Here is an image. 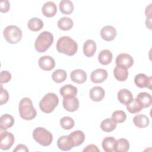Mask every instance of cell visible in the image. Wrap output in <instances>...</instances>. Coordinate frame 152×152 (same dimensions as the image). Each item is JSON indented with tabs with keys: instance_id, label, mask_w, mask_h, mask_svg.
Returning <instances> with one entry per match:
<instances>
[{
	"instance_id": "obj_5",
	"label": "cell",
	"mask_w": 152,
	"mask_h": 152,
	"mask_svg": "<svg viewBox=\"0 0 152 152\" xmlns=\"http://www.w3.org/2000/svg\"><path fill=\"white\" fill-rule=\"evenodd\" d=\"M33 137L37 142L42 146L49 145L53 140L51 132L42 127H37L33 130Z\"/></svg>"
},
{
	"instance_id": "obj_26",
	"label": "cell",
	"mask_w": 152,
	"mask_h": 152,
	"mask_svg": "<svg viewBox=\"0 0 152 152\" xmlns=\"http://www.w3.org/2000/svg\"><path fill=\"white\" fill-rule=\"evenodd\" d=\"M99 62L104 65L109 64L112 60V53L108 49L102 50L98 55Z\"/></svg>"
},
{
	"instance_id": "obj_24",
	"label": "cell",
	"mask_w": 152,
	"mask_h": 152,
	"mask_svg": "<svg viewBox=\"0 0 152 152\" xmlns=\"http://www.w3.org/2000/svg\"><path fill=\"white\" fill-rule=\"evenodd\" d=\"M115 78L119 81H125L128 77V71L126 68L116 66L113 69Z\"/></svg>"
},
{
	"instance_id": "obj_36",
	"label": "cell",
	"mask_w": 152,
	"mask_h": 152,
	"mask_svg": "<svg viewBox=\"0 0 152 152\" xmlns=\"http://www.w3.org/2000/svg\"><path fill=\"white\" fill-rule=\"evenodd\" d=\"M126 118V115L125 112L121 110H116L113 112L112 115V119L117 123L124 122Z\"/></svg>"
},
{
	"instance_id": "obj_27",
	"label": "cell",
	"mask_w": 152,
	"mask_h": 152,
	"mask_svg": "<svg viewBox=\"0 0 152 152\" xmlns=\"http://www.w3.org/2000/svg\"><path fill=\"white\" fill-rule=\"evenodd\" d=\"M137 99L142 104L143 108H147L151 106L152 103V97L150 94L147 92H141L137 96Z\"/></svg>"
},
{
	"instance_id": "obj_16",
	"label": "cell",
	"mask_w": 152,
	"mask_h": 152,
	"mask_svg": "<svg viewBox=\"0 0 152 152\" xmlns=\"http://www.w3.org/2000/svg\"><path fill=\"white\" fill-rule=\"evenodd\" d=\"M42 12L45 16L52 17L57 12L56 5L52 1H48L43 4L42 8Z\"/></svg>"
},
{
	"instance_id": "obj_21",
	"label": "cell",
	"mask_w": 152,
	"mask_h": 152,
	"mask_svg": "<svg viewBox=\"0 0 152 152\" xmlns=\"http://www.w3.org/2000/svg\"><path fill=\"white\" fill-rule=\"evenodd\" d=\"M118 99L121 103L126 105L133 99V96L129 90L122 88L118 92Z\"/></svg>"
},
{
	"instance_id": "obj_38",
	"label": "cell",
	"mask_w": 152,
	"mask_h": 152,
	"mask_svg": "<svg viewBox=\"0 0 152 152\" xmlns=\"http://www.w3.org/2000/svg\"><path fill=\"white\" fill-rule=\"evenodd\" d=\"M11 79V74L8 71H2L0 73V81L1 84L7 83Z\"/></svg>"
},
{
	"instance_id": "obj_12",
	"label": "cell",
	"mask_w": 152,
	"mask_h": 152,
	"mask_svg": "<svg viewBox=\"0 0 152 152\" xmlns=\"http://www.w3.org/2000/svg\"><path fill=\"white\" fill-rule=\"evenodd\" d=\"M62 104L64 109L68 112L76 111L79 107V101L75 97H65L63 99Z\"/></svg>"
},
{
	"instance_id": "obj_3",
	"label": "cell",
	"mask_w": 152,
	"mask_h": 152,
	"mask_svg": "<svg viewBox=\"0 0 152 152\" xmlns=\"http://www.w3.org/2000/svg\"><path fill=\"white\" fill-rule=\"evenodd\" d=\"M53 42V34L49 31H45L40 33L36 39L34 48L38 52H45L52 45Z\"/></svg>"
},
{
	"instance_id": "obj_40",
	"label": "cell",
	"mask_w": 152,
	"mask_h": 152,
	"mask_svg": "<svg viewBox=\"0 0 152 152\" xmlns=\"http://www.w3.org/2000/svg\"><path fill=\"white\" fill-rule=\"evenodd\" d=\"M83 151H100L98 147L94 144H90L83 149Z\"/></svg>"
},
{
	"instance_id": "obj_9",
	"label": "cell",
	"mask_w": 152,
	"mask_h": 152,
	"mask_svg": "<svg viewBox=\"0 0 152 152\" xmlns=\"http://www.w3.org/2000/svg\"><path fill=\"white\" fill-rule=\"evenodd\" d=\"M134 83L135 85L140 88L147 87L149 89H151L152 78L147 76L144 74L140 73L135 75Z\"/></svg>"
},
{
	"instance_id": "obj_31",
	"label": "cell",
	"mask_w": 152,
	"mask_h": 152,
	"mask_svg": "<svg viewBox=\"0 0 152 152\" xmlns=\"http://www.w3.org/2000/svg\"><path fill=\"white\" fill-rule=\"evenodd\" d=\"M115 138L113 137H105L102 142V146L103 150L106 152H112L113 151V147L116 142Z\"/></svg>"
},
{
	"instance_id": "obj_2",
	"label": "cell",
	"mask_w": 152,
	"mask_h": 152,
	"mask_svg": "<svg viewBox=\"0 0 152 152\" xmlns=\"http://www.w3.org/2000/svg\"><path fill=\"white\" fill-rule=\"evenodd\" d=\"M19 113L25 120H32L37 115V112L33 105V102L28 97L23 98L19 103Z\"/></svg>"
},
{
	"instance_id": "obj_18",
	"label": "cell",
	"mask_w": 152,
	"mask_h": 152,
	"mask_svg": "<svg viewBox=\"0 0 152 152\" xmlns=\"http://www.w3.org/2000/svg\"><path fill=\"white\" fill-rule=\"evenodd\" d=\"M59 92L64 98L75 97L78 92V89L76 87L71 84H66L60 88Z\"/></svg>"
},
{
	"instance_id": "obj_29",
	"label": "cell",
	"mask_w": 152,
	"mask_h": 152,
	"mask_svg": "<svg viewBox=\"0 0 152 152\" xmlns=\"http://www.w3.org/2000/svg\"><path fill=\"white\" fill-rule=\"evenodd\" d=\"M27 27L31 31H37L43 28V22L39 18L33 17L28 20Z\"/></svg>"
},
{
	"instance_id": "obj_22",
	"label": "cell",
	"mask_w": 152,
	"mask_h": 152,
	"mask_svg": "<svg viewBox=\"0 0 152 152\" xmlns=\"http://www.w3.org/2000/svg\"><path fill=\"white\" fill-rule=\"evenodd\" d=\"M14 119L10 114H4L0 118V128L2 130H7L13 126Z\"/></svg>"
},
{
	"instance_id": "obj_23",
	"label": "cell",
	"mask_w": 152,
	"mask_h": 152,
	"mask_svg": "<svg viewBox=\"0 0 152 152\" xmlns=\"http://www.w3.org/2000/svg\"><path fill=\"white\" fill-rule=\"evenodd\" d=\"M133 122L134 125L137 127L143 128L148 126L150 120L146 115L142 114H138L134 117Z\"/></svg>"
},
{
	"instance_id": "obj_8",
	"label": "cell",
	"mask_w": 152,
	"mask_h": 152,
	"mask_svg": "<svg viewBox=\"0 0 152 152\" xmlns=\"http://www.w3.org/2000/svg\"><path fill=\"white\" fill-rule=\"evenodd\" d=\"M116 66H122L128 69L131 68L134 64V59L128 53H120L116 56Z\"/></svg>"
},
{
	"instance_id": "obj_13",
	"label": "cell",
	"mask_w": 152,
	"mask_h": 152,
	"mask_svg": "<svg viewBox=\"0 0 152 152\" xmlns=\"http://www.w3.org/2000/svg\"><path fill=\"white\" fill-rule=\"evenodd\" d=\"M108 76L107 72L106 69L98 68L94 70L90 75L91 80L94 83H100L103 82Z\"/></svg>"
},
{
	"instance_id": "obj_30",
	"label": "cell",
	"mask_w": 152,
	"mask_h": 152,
	"mask_svg": "<svg viewBox=\"0 0 152 152\" xmlns=\"http://www.w3.org/2000/svg\"><path fill=\"white\" fill-rule=\"evenodd\" d=\"M126 106L128 111L131 113H136L140 112L143 109L142 104L137 98L135 99H133Z\"/></svg>"
},
{
	"instance_id": "obj_14",
	"label": "cell",
	"mask_w": 152,
	"mask_h": 152,
	"mask_svg": "<svg viewBox=\"0 0 152 152\" xmlns=\"http://www.w3.org/2000/svg\"><path fill=\"white\" fill-rule=\"evenodd\" d=\"M71 80L77 84H83L87 80V74L80 69L73 70L70 74Z\"/></svg>"
},
{
	"instance_id": "obj_6",
	"label": "cell",
	"mask_w": 152,
	"mask_h": 152,
	"mask_svg": "<svg viewBox=\"0 0 152 152\" xmlns=\"http://www.w3.org/2000/svg\"><path fill=\"white\" fill-rule=\"evenodd\" d=\"M3 34L8 42L11 44H15L20 41L23 33L21 29L17 26L10 25L4 29Z\"/></svg>"
},
{
	"instance_id": "obj_4",
	"label": "cell",
	"mask_w": 152,
	"mask_h": 152,
	"mask_svg": "<svg viewBox=\"0 0 152 152\" xmlns=\"http://www.w3.org/2000/svg\"><path fill=\"white\" fill-rule=\"evenodd\" d=\"M59 103V98L53 93H48L40 100L39 107L44 113H51Z\"/></svg>"
},
{
	"instance_id": "obj_19",
	"label": "cell",
	"mask_w": 152,
	"mask_h": 152,
	"mask_svg": "<svg viewBox=\"0 0 152 152\" xmlns=\"http://www.w3.org/2000/svg\"><path fill=\"white\" fill-rule=\"evenodd\" d=\"M57 145L62 151H68L74 147L68 135L60 137L57 141Z\"/></svg>"
},
{
	"instance_id": "obj_17",
	"label": "cell",
	"mask_w": 152,
	"mask_h": 152,
	"mask_svg": "<svg viewBox=\"0 0 152 152\" xmlns=\"http://www.w3.org/2000/svg\"><path fill=\"white\" fill-rule=\"evenodd\" d=\"M90 99L94 102H100L104 97L105 91L104 89L100 86L93 87L89 92Z\"/></svg>"
},
{
	"instance_id": "obj_41",
	"label": "cell",
	"mask_w": 152,
	"mask_h": 152,
	"mask_svg": "<svg viewBox=\"0 0 152 152\" xmlns=\"http://www.w3.org/2000/svg\"><path fill=\"white\" fill-rule=\"evenodd\" d=\"M13 151H28V149L27 146L24 144H18L17 145L16 148L13 150Z\"/></svg>"
},
{
	"instance_id": "obj_15",
	"label": "cell",
	"mask_w": 152,
	"mask_h": 152,
	"mask_svg": "<svg viewBox=\"0 0 152 152\" xmlns=\"http://www.w3.org/2000/svg\"><path fill=\"white\" fill-rule=\"evenodd\" d=\"M68 136L74 147H77L82 144L85 140L84 133L80 130L74 131Z\"/></svg>"
},
{
	"instance_id": "obj_11",
	"label": "cell",
	"mask_w": 152,
	"mask_h": 152,
	"mask_svg": "<svg viewBox=\"0 0 152 152\" xmlns=\"http://www.w3.org/2000/svg\"><path fill=\"white\" fill-rule=\"evenodd\" d=\"M116 28L110 25H107L102 27L100 30V36L102 38L106 41L113 40L116 36Z\"/></svg>"
},
{
	"instance_id": "obj_32",
	"label": "cell",
	"mask_w": 152,
	"mask_h": 152,
	"mask_svg": "<svg viewBox=\"0 0 152 152\" xmlns=\"http://www.w3.org/2000/svg\"><path fill=\"white\" fill-rule=\"evenodd\" d=\"M116 124L112 118H106L101 122L100 128L103 131L110 132L115 129Z\"/></svg>"
},
{
	"instance_id": "obj_42",
	"label": "cell",
	"mask_w": 152,
	"mask_h": 152,
	"mask_svg": "<svg viewBox=\"0 0 152 152\" xmlns=\"http://www.w3.org/2000/svg\"><path fill=\"white\" fill-rule=\"evenodd\" d=\"M145 14L147 18H151V4H149V5L146 7Z\"/></svg>"
},
{
	"instance_id": "obj_43",
	"label": "cell",
	"mask_w": 152,
	"mask_h": 152,
	"mask_svg": "<svg viewBox=\"0 0 152 152\" xmlns=\"http://www.w3.org/2000/svg\"><path fill=\"white\" fill-rule=\"evenodd\" d=\"M151 18H147L146 21H145V24L146 26L149 28V29H151Z\"/></svg>"
},
{
	"instance_id": "obj_37",
	"label": "cell",
	"mask_w": 152,
	"mask_h": 152,
	"mask_svg": "<svg viewBox=\"0 0 152 152\" xmlns=\"http://www.w3.org/2000/svg\"><path fill=\"white\" fill-rule=\"evenodd\" d=\"M9 99V94L8 91L4 89L2 86L1 85V94H0V104L2 105L6 103Z\"/></svg>"
},
{
	"instance_id": "obj_35",
	"label": "cell",
	"mask_w": 152,
	"mask_h": 152,
	"mask_svg": "<svg viewBox=\"0 0 152 152\" xmlns=\"http://www.w3.org/2000/svg\"><path fill=\"white\" fill-rule=\"evenodd\" d=\"M74 119L69 116H64L60 119V125L61 127L66 130L72 128L74 126Z\"/></svg>"
},
{
	"instance_id": "obj_25",
	"label": "cell",
	"mask_w": 152,
	"mask_h": 152,
	"mask_svg": "<svg viewBox=\"0 0 152 152\" xmlns=\"http://www.w3.org/2000/svg\"><path fill=\"white\" fill-rule=\"evenodd\" d=\"M129 149V143L126 139L120 138L116 141L113 151L116 152H126Z\"/></svg>"
},
{
	"instance_id": "obj_39",
	"label": "cell",
	"mask_w": 152,
	"mask_h": 152,
	"mask_svg": "<svg viewBox=\"0 0 152 152\" xmlns=\"http://www.w3.org/2000/svg\"><path fill=\"white\" fill-rule=\"evenodd\" d=\"M1 12H7L9 11L10 8V3L8 0L2 1L1 2Z\"/></svg>"
},
{
	"instance_id": "obj_34",
	"label": "cell",
	"mask_w": 152,
	"mask_h": 152,
	"mask_svg": "<svg viewBox=\"0 0 152 152\" xmlns=\"http://www.w3.org/2000/svg\"><path fill=\"white\" fill-rule=\"evenodd\" d=\"M67 77L66 72L62 69H58L54 71L52 74V78L55 83H60L64 81Z\"/></svg>"
},
{
	"instance_id": "obj_33",
	"label": "cell",
	"mask_w": 152,
	"mask_h": 152,
	"mask_svg": "<svg viewBox=\"0 0 152 152\" xmlns=\"http://www.w3.org/2000/svg\"><path fill=\"white\" fill-rule=\"evenodd\" d=\"M73 21L67 17H64L58 21V27L59 29L64 31L69 30L73 27Z\"/></svg>"
},
{
	"instance_id": "obj_10",
	"label": "cell",
	"mask_w": 152,
	"mask_h": 152,
	"mask_svg": "<svg viewBox=\"0 0 152 152\" xmlns=\"http://www.w3.org/2000/svg\"><path fill=\"white\" fill-rule=\"evenodd\" d=\"M39 67L44 71H50L54 68L55 66V61L54 59L48 55L40 57L38 61Z\"/></svg>"
},
{
	"instance_id": "obj_1",
	"label": "cell",
	"mask_w": 152,
	"mask_h": 152,
	"mask_svg": "<svg viewBox=\"0 0 152 152\" xmlns=\"http://www.w3.org/2000/svg\"><path fill=\"white\" fill-rule=\"evenodd\" d=\"M56 49L59 53L68 56L75 55L78 50L77 42L69 36L61 37L56 43Z\"/></svg>"
},
{
	"instance_id": "obj_20",
	"label": "cell",
	"mask_w": 152,
	"mask_h": 152,
	"mask_svg": "<svg viewBox=\"0 0 152 152\" xmlns=\"http://www.w3.org/2000/svg\"><path fill=\"white\" fill-rule=\"evenodd\" d=\"M96 44L93 40H87L83 45V53L87 57H91L96 51Z\"/></svg>"
},
{
	"instance_id": "obj_7",
	"label": "cell",
	"mask_w": 152,
	"mask_h": 152,
	"mask_svg": "<svg viewBox=\"0 0 152 152\" xmlns=\"http://www.w3.org/2000/svg\"><path fill=\"white\" fill-rule=\"evenodd\" d=\"M15 141L14 135L10 132L2 131L0 135V148L3 150L10 149L13 145Z\"/></svg>"
},
{
	"instance_id": "obj_28",
	"label": "cell",
	"mask_w": 152,
	"mask_h": 152,
	"mask_svg": "<svg viewBox=\"0 0 152 152\" xmlns=\"http://www.w3.org/2000/svg\"><path fill=\"white\" fill-rule=\"evenodd\" d=\"M60 11L64 14H70L74 10V5L69 0H62L59 4Z\"/></svg>"
}]
</instances>
